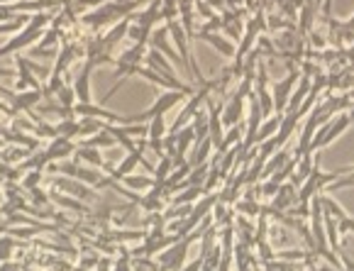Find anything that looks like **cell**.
I'll return each mask as SVG.
<instances>
[{
  "label": "cell",
  "instance_id": "6da1fadb",
  "mask_svg": "<svg viewBox=\"0 0 354 271\" xmlns=\"http://www.w3.org/2000/svg\"><path fill=\"white\" fill-rule=\"evenodd\" d=\"M52 22H54L52 12H37V15H32L30 25H27L17 37H12L6 47H0V59L10 57V54H15V52H20V49L32 47L35 42H39V39L44 37V30H47Z\"/></svg>",
  "mask_w": 354,
  "mask_h": 271
},
{
  "label": "cell",
  "instance_id": "7a4b0ae2",
  "mask_svg": "<svg viewBox=\"0 0 354 271\" xmlns=\"http://www.w3.org/2000/svg\"><path fill=\"white\" fill-rule=\"evenodd\" d=\"M352 125V120H349V115L347 113H339L335 115L333 120L325 122L323 127H320L318 132H315V137H313V144H310V151L315 154V151H320L323 147L333 144L337 137H342L344 132H347V127Z\"/></svg>",
  "mask_w": 354,
  "mask_h": 271
},
{
  "label": "cell",
  "instance_id": "3957f363",
  "mask_svg": "<svg viewBox=\"0 0 354 271\" xmlns=\"http://www.w3.org/2000/svg\"><path fill=\"white\" fill-rule=\"evenodd\" d=\"M196 237H201L198 230H196L193 235L181 237L178 242H174L169 250H164L162 254H159V261H156V264L162 266V271H181L183 261H186V252H188V247H191V242L196 240Z\"/></svg>",
  "mask_w": 354,
  "mask_h": 271
},
{
  "label": "cell",
  "instance_id": "277c9868",
  "mask_svg": "<svg viewBox=\"0 0 354 271\" xmlns=\"http://www.w3.org/2000/svg\"><path fill=\"white\" fill-rule=\"evenodd\" d=\"M186 95L188 93H183V91H164L162 95H156V100L151 103V108H147L145 113L135 115L137 122H149V120H154V118H159V115H167L169 110H171L174 105L181 103Z\"/></svg>",
  "mask_w": 354,
  "mask_h": 271
},
{
  "label": "cell",
  "instance_id": "5b68a950",
  "mask_svg": "<svg viewBox=\"0 0 354 271\" xmlns=\"http://www.w3.org/2000/svg\"><path fill=\"white\" fill-rule=\"evenodd\" d=\"M301 81V73L298 71H291L286 76V79L281 81H274V86H271V95H274V115H283L288 108V100H291L293 95V86Z\"/></svg>",
  "mask_w": 354,
  "mask_h": 271
},
{
  "label": "cell",
  "instance_id": "8992f818",
  "mask_svg": "<svg viewBox=\"0 0 354 271\" xmlns=\"http://www.w3.org/2000/svg\"><path fill=\"white\" fill-rule=\"evenodd\" d=\"M245 115H247V98H242V95L234 93L232 98H230L227 103L223 105V113H220L225 130L242 125V118H245Z\"/></svg>",
  "mask_w": 354,
  "mask_h": 271
},
{
  "label": "cell",
  "instance_id": "52a82bcc",
  "mask_svg": "<svg viewBox=\"0 0 354 271\" xmlns=\"http://www.w3.org/2000/svg\"><path fill=\"white\" fill-rule=\"evenodd\" d=\"M93 68H95V64L86 59L84 68H81V73H78L76 81H73V91H76L78 103H91V73H93Z\"/></svg>",
  "mask_w": 354,
  "mask_h": 271
},
{
  "label": "cell",
  "instance_id": "ba28073f",
  "mask_svg": "<svg viewBox=\"0 0 354 271\" xmlns=\"http://www.w3.org/2000/svg\"><path fill=\"white\" fill-rule=\"evenodd\" d=\"M78 147L73 144L71 140H66V137H57V140H52V144L44 149V154H47V162L54 164V162H62V159H68L71 154H76Z\"/></svg>",
  "mask_w": 354,
  "mask_h": 271
},
{
  "label": "cell",
  "instance_id": "9c48e42d",
  "mask_svg": "<svg viewBox=\"0 0 354 271\" xmlns=\"http://www.w3.org/2000/svg\"><path fill=\"white\" fill-rule=\"evenodd\" d=\"M15 64H17V84H15L17 93H25L27 88H32V91H39V88H42V84H39V81H37L35 76H32L30 62H27V59L17 57Z\"/></svg>",
  "mask_w": 354,
  "mask_h": 271
},
{
  "label": "cell",
  "instance_id": "30bf717a",
  "mask_svg": "<svg viewBox=\"0 0 354 271\" xmlns=\"http://www.w3.org/2000/svg\"><path fill=\"white\" fill-rule=\"evenodd\" d=\"M54 186L62 188V191H66L68 196H73V198L78 200H93L95 196L91 193V188L86 186V183L76 181V178H54Z\"/></svg>",
  "mask_w": 354,
  "mask_h": 271
},
{
  "label": "cell",
  "instance_id": "8fae6325",
  "mask_svg": "<svg viewBox=\"0 0 354 271\" xmlns=\"http://www.w3.org/2000/svg\"><path fill=\"white\" fill-rule=\"evenodd\" d=\"M198 39L208 42L210 47H215L220 54H223V57L237 59V47H234V42H230V37H223V35H218V32H208V35H203V32H201Z\"/></svg>",
  "mask_w": 354,
  "mask_h": 271
},
{
  "label": "cell",
  "instance_id": "7c38bea8",
  "mask_svg": "<svg viewBox=\"0 0 354 271\" xmlns=\"http://www.w3.org/2000/svg\"><path fill=\"white\" fill-rule=\"evenodd\" d=\"M42 98H47V93H44V88L39 91H25V93H15V98H12V110L15 113H20V110H27V113H32V108H35L37 103H42Z\"/></svg>",
  "mask_w": 354,
  "mask_h": 271
},
{
  "label": "cell",
  "instance_id": "4fadbf2b",
  "mask_svg": "<svg viewBox=\"0 0 354 271\" xmlns=\"http://www.w3.org/2000/svg\"><path fill=\"white\" fill-rule=\"evenodd\" d=\"M293 203H298V188L293 186L291 181H286V183H283V186H281V191L277 193V198L271 200V208L279 210V213H281V210L291 208Z\"/></svg>",
  "mask_w": 354,
  "mask_h": 271
},
{
  "label": "cell",
  "instance_id": "5bb4252c",
  "mask_svg": "<svg viewBox=\"0 0 354 271\" xmlns=\"http://www.w3.org/2000/svg\"><path fill=\"white\" fill-rule=\"evenodd\" d=\"M308 95H310V76H308V73H303L301 81L296 84V91H293L291 100H288L286 113H298V108H301V105L306 103Z\"/></svg>",
  "mask_w": 354,
  "mask_h": 271
},
{
  "label": "cell",
  "instance_id": "9a60e30c",
  "mask_svg": "<svg viewBox=\"0 0 354 271\" xmlns=\"http://www.w3.org/2000/svg\"><path fill=\"white\" fill-rule=\"evenodd\" d=\"M215 149L213 140L210 137H205L203 142H198V144H193V151H191V159H188V164H191L193 169L201 167V164H208V154Z\"/></svg>",
  "mask_w": 354,
  "mask_h": 271
},
{
  "label": "cell",
  "instance_id": "2e32d148",
  "mask_svg": "<svg viewBox=\"0 0 354 271\" xmlns=\"http://www.w3.org/2000/svg\"><path fill=\"white\" fill-rule=\"evenodd\" d=\"M76 162L78 164H91L93 169H105V159L100 157V151L95 149V147H78Z\"/></svg>",
  "mask_w": 354,
  "mask_h": 271
},
{
  "label": "cell",
  "instance_id": "e0dca14e",
  "mask_svg": "<svg viewBox=\"0 0 354 271\" xmlns=\"http://www.w3.org/2000/svg\"><path fill=\"white\" fill-rule=\"evenodd\" d=\"M281 120H283V115H271L269 120L261 122L259 132H257V147H259L261 142L271 140V137H277L279 127H281Z\"/></svg>",
  "mask_w": 354,
  "mask_h": 271
},
{
  "label": "cell",
  "instance_id": "ac0fdd59",
  "mask_svg": "<svg viewBox=\"0 0 354 271\" xmlns=\"http://www.w3.org/2000/svg\"><path fill=\"white\" fill-rule=\"evenodd\" d=\"M147 44H132L130 49H125V52L120 54V59L115 64H127V66H140L142 59H147Z\"/></svg>",
  "mask_w": 354,
  "mask_h": 271
},
{
  "label": "cell",
  "instance_id": "d6986e66",
  "mask_svg": "<svg viewBox=\"0 0 354 271\" xmlns=\"http://www.w3.org/2000/svg\"><path fill=\"white\" fill-rule=\"evenodd\" d=\"M286 164H288V151L286 149H279L277 154H274V157H269V162L264 164V174H261V176L271 178L277 171H281Z\"/></svg>",
  "mask_w": 354,
  "mask_h": 271
},
{
  "label": "cell",
  "instance_id": "ffe728a7",
  "mask_svg": "<svg viewBox=\"0 0 354 271\" xmlns=\"http://www.w3.org/2000/svg\"><path fill=\"white\" fill-rule=\"evenodd\" d=\"M174 169H176V167H174L171 157L159 159V164H156V169H154V186H164V183H167V178L171 176Z\"/></svg>",
  "mask_w": 354,
  "mask_h": 271
},
{
  "label": "cell",
  "instance_id": "44dd1931",
  "mask_svg": "<svg viewBox=\"0 0 354 271\" xmlns=\"http://www.w3.org/2000/svg\"><path fill=\"white\" fill-rule=\"evenodd\" d=\"M234 208H237V213H240L242 218H254V215H261V208H264V205H261L257 198H247L245 196L242 200L234 203Z\"/></svg>",
  "mask_w": 354,
  "mask_h": 271
},
{
  "label": "cell",
  "instance_id": "7402d4cb",
  "mask_svg": "<svg viewBox=\"0 0 354 271\" xmlns=\"http://www.w3.org/2000/svg\"><path fill=\"white\" fill-rule=\"evenodd\" d=\"M315 6L318 3H313V0H306L301 8V35H306V32L313 30V25H315Z\"/></svg>",
  "mask_w": 354,
  "mask_h": 271
},
{
  "label": "cell",
  "instance_id": "603a6c76",
  "mask_svg": "<svg viewBox=\"0 0 354 271\" xmlns=\"http://www.w3.org/2000/svg\"><path fill=\"white\" fill-rule=\"evenodd\" d=\"M147 125H149V135H147V142H164V137L169 135V132H167V122H164V115H159V118L149 120Z\"/></svg>",
  "mask_w": 354,
  "mask_h": 271
},
{
  "label": "cell",
  "instance_id": "cb8c5ba5",
  "mask_svg": "<svg viewBox=\"0 0 354 271\" xmlns=\"http://www.w3.org/2000/svg\"><path fill=\"white\" fill-rule=\"evenodd\" d=\"M49 198L54 200V203H59L62 205V208H68V210H78V213H88V208H86L84 203H81V200H73V198H68V196H59L57 191H52L49 193Z\"/></svg>",
  "mask_w": 354,
  "mask_h": 271
},
{
  "label": "cell",
  "instance_id": "d4e9b609",
  "mask_svg": "<svg viewBox=\"0 0 354 271\" xmlns=\"http://www.w3.org/2000/svg\"><path fill=\"white\" fill-rule=\"evenodd\" d=\"M122 183H125V188H130V191L154 188V178H149V176H127V178H122Z\"/></svg>",
  "mask_w": 354,
  "mask_h": 271
},
{
  "label": "cell",
  "instance_id": "484cf974",
  "mask_svg": "<svg viewBox=\"0 0 354 271\" xmlns=\"http://www.w3.org/2000/svg\"><path fill=\"white\" fill-rule=\"evenodd\" d=\"M57 98H59V105H64V108H68V110H73V105L78 103L73 86H62V88L57 91Z\"/></svg>",
  "mask_w": 354,
  "mask_h": 271
},
{
  "label": "cell",
  "instance_id": "4316f807",
  "mask_svg": "<svg viewBox=\"0 0 354 271\" xmlns=\"http://www.w3.org/2000/svg\"><path fill=\"white\" fill-rule=\"evenodd\" d=\"M0 135H6V140L15 142V144H25L27 149H37L39 142L35 137H27V135H20V132H8V130H0Z\"/></svg>",
  "mask_w": 354,
  "mask_h": 271
},
{
  "label": "cell",
  "instance_id": "83f0119b",
  "mask_svg": "<svg viewBox=\"0 0 354 271\" xmlns=\"http://www.w3.org/2000/svg\"><path fill=\"white\" fill-rule=\"evenodd\" d=\"M78 135V120L68 118V120H62L57 125V137H66V140H73Z\"/></svg>",
  "mask_w": 354,
  "mask_h": 271
},
{
  "label": "cell",
  "instance_id": "f1b7e54d",
  "mask_svg": "<svg viewBox=\"0 0 354 271\" xmlns=\"http://www.w3.org/2000/svg\"><path fill=\"white\" fill-rule=\"evenodd\" d=\"M281 186H283V183L274 181V178H266V181L259 186L261 198H266V200H274V198H277V193L281 191Z\"/></svg>",
  "mask_w": 354,
  "mask_h": 271
},
{
  "label": "cell",
  "instance_id": "f546056e",
  "mask_svg": "<svg viewBox=\"0 0 354 271\" xmlns=\"http://www.w3.org/2000/svg\"><path fill=\"white\" fill-rule=\"evenodd\" d=\"M17 247V242L12 240L10 235H3L0 237V264H6V261H10L12 256V250Z\"/></svg>",
  "mask_w": 354,
  "mask_h": 271
},
{
  "label": "cell",
  "instance_id": "4dcf8cb0",
  "mask_svg": "<svg viewBox=\"0 0 354 271\" xmlns=\"http://www.w3.org/2000/svg\"><path fill=\"white\" fill-rule=\"evenodd\" d=\"M42 176H44V174L39 171V169H32V171L27 174L25 178H22V186H25L27 191H32V188H39V183H42Z\"/></svg>",
  "mask_w": 354,
  "mask_h": 271
},
{
  "label": "cell",
  "instance_id": "1f68e13d",
  "mask_svg": "<svg viewBox=\"0 0 354 271\" xmlns=\"http://www.w3.org/2000/svg\"><path fill=\"white\" fill-rule=\"evenodd\" d=\"M337 227H339V235H347V232L349 235H354V218H349L347 215L344 220H339Z\"/></svg>",
  "mask_w": 354,
  "mask_h": 271
},
{
  "label": "cell",
  "instance_id": "d6a6232c",
  "mask_svg": "<svg viewBox=\"0 0 354 271\" xmlns=\"http://www.w3.org/2000/svg\"><path fill=\"white\" fill-rule=\"evenodd\" d=\"M325 44H328V39H323V35H320V32H313V35H310V47L323 49Z\"/></svg>",
  "mask_w": 354,
  "mask_h": 271
},
{
  "label": "cell",
  "instance_id": "836d02e7",
  "mask_svg": "<svg viewBox=\"0 0 354 271\" xmlns=\"http://www.w3.org/2000/svg\"><path fill=\"white\" fill-rule=\"evenodd\" d=\"M0 271H25L20 264H12V261H6V264H0Z\"/></svg>",
  "mask_w": 354,
  "mask_h": 271
},
{
  "label": "cell",
  "instance_id": "e575fe53",
  "mask_svg": "<svg viewBox=\"0 0 354 271\" xmlns=\"http://www.w3.org/2000/svg\"><path fill=\"white\" fill-rule=\"evenodd\" d=\"M115 271H130V259L125 256V259L118 261V264H115Z\"/></svg>",
  "mask_w": 354,
  "mask_h": 271
},
{
  "label": "cell",
  "instance_id": "d590c367",
  "mask_svg": "<svg viewBox=\"0 0 354 271\" xmlns=\"http://www.w3.org/2000/svg\"><path fill=\"white\" fill-rule=\"evenodd\" d=\"M347 59H349V62H352V64H354V44H352V47H349V49H347Z\"/></svg>",
  "mask_w": 354,
  "mask_h": 271
},
{
  "label": "cell",
  "instance_id": "8d00e7d4",
  "mask_svg": "<svg viewBox=\"0 0 354 271\" xmlns=\"http://www.w3.org/2000/svg\"><path fill=\"white\" fill-rule=\"evenodd\" d=\"M347 115H349V120L354 122V105H352V108H349V113H347Z\"/></svg>",
  "mask_w": 354,
  "mask_h": 271
}]
</instances>
